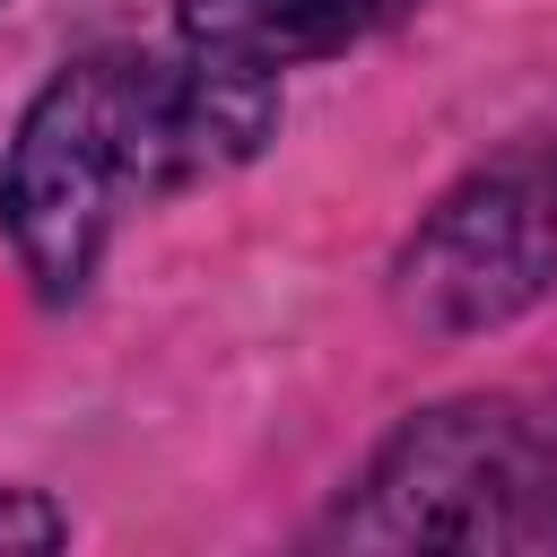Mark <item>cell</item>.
<instances>
[{"label": "cell", "instance_id": "cell-5", "mask_svg": "<svg viewBox=\"0 0 557 557\" xmlns=\"http://www.w3.org/2000/svg\"><path fill=\"white\" fill-rule=\"evenodd\" d=\"M61 540V513L44 496H0V548H52Z\"/></svg>", "mask_w": 557, "mask_h": 557}, {"label": "cell", "instance_id": "cell-4", "mask_svg": "<svg viewBox=\"0 0 557 557\" xmlns=\"http://www.w3.org/2000/svg\"><path fill=\"white\" fill-rule=\"evenodd\" d=\"M400 9L409 0H183V44L244 70H287L392 26Z\"/></svg>", "mask_w": 557, "mask_h": 557}, {"label": "cell", "instance_id": "cell-2", "mask_svg": "<svg viewBox=\"0 0 557 557\" xmlns=\"http://www.w3.org/2000/svg\"><path fill=\"white\" fill-rule=\"evenodd\" d=\"M357 548H557V409L453 400L409 418L339 505Z\"/></svg>", "mask_w": 557, "mask_h": 557}, {"label": "cell", "instance_id": "cell-1", "mask_svg": "<svg viewBox=\"0 0 557 557\" xmlns=\"http://www.w3.org/2000/svg\"><path fill=\"white\" fill-rule=\"evenodd\" d=\"M278 96L270 70L218 61V52H96L61 70L0 174V218L44 296H78L122 200L200 183L261 148Z\"/></svg>", "mask_w": 557, "mask_h": 557}, {"label": "cell", "instance_id": "cell-3", "mask_svg": "<svg viewBox=\"0 0 557 557\" xmlns=\"http://www.w3.org/2000/svg\"><path fill=\"white\" fill-rule=\"evenodd\" d=\"M557 278V148H505L400 252V313L426 331H487L513 322Z\"/></svg>", "mask_w": 557, "mask_h": 557}]
</instances>
